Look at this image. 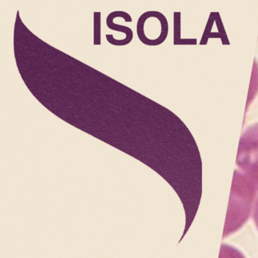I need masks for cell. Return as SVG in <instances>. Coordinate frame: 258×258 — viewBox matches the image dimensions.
<instances>
[{
    "label": "cell",
    "mask_w": 258,
    "mask_h": 258,
    "mask_svg": "<svg viewBox=\"0 0 258 258\" xmlns=\"http://www.w3.org/2000/svg\"><path fill=\"white\" fill-rule=\"evenodd\" d=\"M256 191L252 184L235 170L223 237L235 232L247 221Z\"/></svg>",
    "instance_id": "cell-1"
},
{
    "label": "cell",
    "mask_w": 258,
    "mask_h": 258,
    "mask_svg": "<svg viewBox=\"0 0 258 258\" xmlns=\"http://www.w3.org/2000/svg\"><path fill=\"white\" fill-rule=\"evenodd\" d=\"M235 170L241 173L258 191V123L249 126L241 134Z\"/></svg>",
    "instance_id": "cell-2"
},
{
    "label": "cell",
    "mask_w": 258,
    "mask_h": 258,
    "mask_svg": "<svg viewBox=\"0 0 258 258\" xmlns=\"http://www.w3.org/2000/svg\"><path fill=\"white\" fill-rule=\"evenodd\" d=\"M139 39L147 46H158L165 41L168 34V23L164 15L158 12H146L137 25Z\"/></svg>",
    "instance_id": "cell-3"
},
{
    "label": "cell",
    "mask_w": 258,
    "mask_h": 258,
    "mask_svg": "<svg viewBox=\"0 0 258 258\" xmlns=\"http://www.w3.org/2000/svg\"><path fill=\"white\" fill-rule=\"evenodd\" d=\"M117 18H122L125 22H132V19L128 13L121 11L113 12L111 14L108 15V17H107V27L109 29L116 31V32L121 33L131 43L133 38H134V33H133L132 30L129 27L114 23V19H117Z\"/></svg>",
    "instance_id": "cell-4"
},
{
    "label": "cell",
    "mask_w": 258,
    "mask_h": 258,
    "mask_svg": "<svg viewBox=\"0 0 258 258\" xmlns=\"http://www.w3.org/2000/svg\"><path fill=\"white\" fill-rule=\"evenodd\" d=\"M220 258H244L238 250L226 244H222Z\"/></svg>",
    "instance_id": "cell-5"
},
{
    "label": "cell",
    "mask_w": 258,
    "mask_h": 258,
    "mask_svg": "<svg viewBox=\"0 0 258 258\" xmlns=\"http://www.w3.org/2000/svg\"><path fill=\"white\" fill-rule=\"evenodd\" d=\"M94 45H101L100 13H94Z\"/></svg>",
    "instance_id": "cell-6"
},
{
    "label": "cell",
    "mask_w": 258,
    "mask_h": 258,
    "mask_svg": "<svg viewBox=\"0 0 258 258\" xmlns=\"http://www.w3.org/2000/svg\"><path fill=\"white\" fill-rule=\"evenodd\" d=\"M253 222L256 225V229H258V199L255 204L254 210H253Z\"/></svg>",
    "instance_id": "cell-7"
}]
</instances>
